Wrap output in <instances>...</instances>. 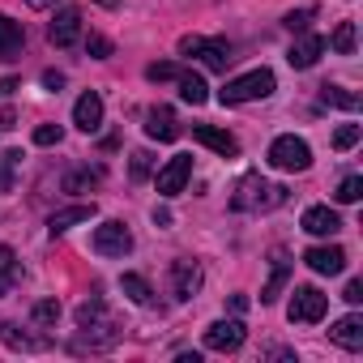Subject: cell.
Segmentation results:
<instances>
[{
    "label": "cell",
    "mask_w": 363,
    "mask_h": 363,
    "mask_svg": "<svg viewBox=\"0 0 363 363\" xmlns=\"http://www.w3.org/2000/svg\"><path fill=\"white\" fill-rule=\"evenodd\" d=\"M286 201V189L282 184H265L261 175H244L240 179V189H235V197H231V210H278Z\"/></svg>",
    "instance_id": "1"
},
{
    "label": "cell",
    "mask_w": 363,
    "mask_h": 363,
    "mask_svg": "<svg viewBox=\"0 0 363 363\" xmlns=\"http://www.w3.org/2000/svg\"><path fill=\"white\" fill-rule=\"evenodd\" d=\"M274 73L269 69H252V73H244V77H235V82H227L223 86V107H240V103H257V99H269L274 94Z\"/></svg>",
    "instance_id": "2"
},
{
    "label": "cell",
    "mask_w": 363,
    "mask_h": 363,
    "mask_svg": "<svg viewBox=\"0 0 363 363\" xmlns=\"http://www.w3.org/2000/svg\"><path fill=\"white\" fill-rule=\"evenodd\" d=\"M179 56H201L206 69H214V73H227V65L235 60L227 39H201V35H184V39H179Z\"/></svg>",
    "instance_id": "3"
},
{
    "label": "cell",
    "mask_w": 363,
    "mask_h": 363,
    "mask_svg": "<svg viewBox=\"0 0 363 363\" xmlns=\"http://www.w3.org/2000/svg\"><path fill=\"white\" fill-rule=\"evenodd\" d=\"M269 167L274 171H308L312 167V150H308V141L303 137H278L274 145H269Z\"/></svg>",
    "instance_id": "4"
},
{
    "label": "cell",
    "mask_w": 363,
    "mask_h": 363,
    "mask_svg": "<svg viewBox=\"0 0 363 363\" xmlns=\"http://www.w3.org/2000/svg\"><path fill=\"white\" fill-rule=\"evenodd\" d=\"M325 312H329V295H320L316 286H295L291 308H286V316L295 325H316V320H325Z\"/></svg>",
    "instance_id": "5"
},
{
    "label": "cell",
    "mask_w": 363,
    "mask_h": 363,
    "mask_svg": "<svg viewBox=\"0 0 363 363\" xmlns=\"http://www.w3.org/2000/svg\"><path fill=\"white\" fill-rule=\"evenodd\" d=\"M189 175H193V154H175V158L158 171L154 184H158L162 197H179V193H184V184H189Z\"/></svg>",
    "instance_id": "6"
},
{
    "label": "cell",
    "mask_w": 363,
    "mask_h": 363,
    "mask_svg": "<svg viewBox=\"0 0 363 363\" xmlns=\"http://www.w3.org/2000/svg\"><path fill=\"white\" fill-rule=\"evenodd\" d=\"M94 252H99V257H124V252H133L128 227H124V223H103V227L94 231Z\"/></svg>",
    "instance_id": "7"
},
{
    "label": "cell",
    "mask_w": 363,
    "mask_h": 363,
    "mask_svg": "<svg viewBox=\"0 0 363 363\" xmlns=\"http://www.w3.org/2000/svg\"><path fill=\"white\" fill-rule=\"evenodd\" d=\"M244 337H248L244 320H214V325L206 329V346H210V350H223V354L240 350V346H244Z\"/></svg>",
    "instance_id": "8"
},
{
    "label": "cell",
    "mask_w": 363,
    "mask_h": 363,
    "mask_svg": "<svg viewBox=\"0 0 363 363\" xmlns=\"http://www.w3.org/2000/svg\"><path fill=\"white\" fill-rule=\"evenodd\" d=\"M48 39H52L56 48H73V43L82 39V9H73V5H69V9H60V13H56V22L48 26Z\"/></svg>",
    "instance_id": "9"
},
{
    "label": "cell",
    "mask_w": 363,
    "mask_h": 363,
    "mask_svg": "<svg viewBox=\"0 0 363 363\" xmlns=\"http://www.w3.org/2000/svg\"><path fill=\"white\" fill-rule=\"evenodd\" d=\"M303 261H308V269H312V274H329V278L346 269V252H342L337 244H320V248H308V252H303Z\"/></svg>",
    "instance_id": "10"
},
{
    "label": "cell",
    "mask_w": 363,
    "mask_h": 363,
    "mask_svg": "<svg viewBox=\"0 0 363 363\" xmlns=\"http://www.w3.org/2000/svg\"><path fill=\"white\" fill-rule=\"evenodd\" d=\"M73 124H77L82 133H99V124H103V99H99L94 90H86V94L73 103Z\"/></svg>",
    "instance_id": "11"
},
{
    "label": "cell",
    "mask_w": 363,
    "mask_h": 363,
    "mask_svg": "<svg viewBox=\"0 0 363 363\" xmlns=\"http://www.w3.org/2000/svg\"><path fill=\"white\" fill-rule=\"evenodd\" d=\"M193 137L206 145V150H214V154H223V158H235L240 154V141L231 137V133H223V128H214V124H197L193 128Z\"/></svg>",
    "instance_id": "12"
},
{
    "label": "cell",
    "mask_w": 363,
    "mask_h": 363,
    "mask_svg": "<svg viewBox=\"0 0 363 363\" xmlns=\"http://www.w3.org/2000/svg\"><path fill=\"white\" fill-rule=\"evenodd\" d=\"M171 282H175V295L179 299H193L201 291V265L197 261H175L171 265Z\"/></svg>",
    "instance_id": "13"
},
{
    "label": "cell",
    "mask_w": 363,
    "mask_h": 363,
    "mask_svg": "<svg viewBox=\"0 0 363 363\" xmlns=\"http://www.w3.org/2000/svg\"><path fill=\"white\" fill-rule=\"evenodd\" d=\"M145 133H150L154 141H175V137H179L175 111H171V107H150V111H145Z\"/></svg>",
    "instance_id": "14"
},
{
    "label": "cell",
    "mask_w": 363,
    "mask_h": 363,
    "mask_svg": "<svg viewBox=\"0 0 363 363\" xmlns=\"http://www.w3.org/2000/svg\"><path fill=\"white\" fill-rule=\"evenodd\" d=\"M303 231L308 235H337L342 231V218L329 206H312V210H303Z\"/></svg>",
    "instance_id": "15"
},
{
    "label": "cell",
    "mask_w": 363,
    "mask_h": 363,
    "mask_svg": "<svg viewBox=\"0 0 363 363\" xmlns=\"http://www.w3.org/2000/svg\"><path fill=\"white\" fill-rule=\"evenodd\" d=\"M320 52H325V39H320V35H303V39L291 48L286 60H291V69H312V65L320 60Z\"/></svg>",
    "instance_id": "16"
},
{
    "label": "cell",
    "mask_w": 363,
    "mask_h": 363,
    "mask_svg": "<svg viewBox=\"0 0 363 363\" xmlns=\"http://www.w3.org/2000/svg\"><path fill=\"white\" fill-rule=\"evenodd\" d=\"M329 337H333L337 346H346V350H363V316H342V320L329 329Z\"/></svg>",
    "instance_id": "17"
},
{
    "label": "cell",
    "mask_w": 363,
    "mask_h": 363,
    "mask_svg": "<svg viewBox=\"0 0 363 363\" xmlns=\"http://www.w3.org/2000/svg\"><path fill=\"white\" fill-rule=\"evenodd\" d=\"M90 218H94V201H90V206H69V210H56L48 227H52V235H65L69 227H77V223H90Z\"/></svg>",
    "instance_id": "18"
},
{
    "label": "cell",
    "mask_w": 363,
    "mask_h": 363,
    "mask_svg": "<svg viewBox=\"0 0 363 363\" xmlns=\"http://www.w3.org/2000/svg\"><path fill=\"white\" fill-rule=\"evenodd\" d=\"M286 278H291V261H286V252H274V269H269V282H265V291H261V303H274V299L282 295Z\"/></svg>",
    "instance_id": "19"
},
{
    "label": "cell",
    "mask_w": 363,
    "mask_h": 363,
    "mask_svg": "<svg viewBox=\"0 0 363 363\" xmlns=\"http://www.w3.org/2000/svg\"><path fill=\"white\" fill-rule=\"evenodd\" d=\"M22 43H26L22 26H18L13 18H5V13H0V60H13V56L22 52Z\"/></svg>",
    "instance_id": "20"
},
{
    "label": "cell",
    "mask_w": 363,
    "mask_h": 363,
    "mask_svg": "<svg viewBox=\"0 0 363 363\" xmlns=\"http://www.w3.org/2000/svg\"><path fill=\"white\" fill-rule=\"evenodd\" d=\"M179 99H184V103H193V107H201V103L210 99V86H206V77H197V73H179Z\"/></svg>",
    "instance_id": "21"
},
{
    "label": "cell",
    "mask_w": 363,
    "mask_h": 363,
    "mask_svg": "<svg viewBox=\"0 0 363 363\" xmlns=\"http://www.w3.org/2000/svg\"><path fill=\"white\" fill-rule=\"evenodd\" d=\"M99 179H103V171L77 167V171H69V175H65V193H90V189H99Z\"/></svg>",
    "instance_id": "22"
},
{
    "label": "cell",
    "mask_w": 363,
    "mask_h": 363,
    "mask_svg": "<svg viewBox=\"0 0 363 363\" xmlns=\"http://www.w3.org/2000/svg\"><path fill=\"white\" fill-rule=\"evenodd\" d=\"M120 286H124V295H128L133 303H141V308H150V303H154V291H150V282H145L141 274H124V278H120Z\"/></svg>",
    "instance_id": "23"
},
{
    "label": "cell",
    "mask_w": 363,
    "mask_h": 363,
    "mask_svg": "<svg viewBox=\"0 0 363 363\" xmlns=\"http://www.w3.org/2000/svg\"><path fill=\"white\" fill-rule=\"evenodd\" d=\"M325 48H333L337 56H354V22H337L333 39H329Z\"/></svg>",
    "instance_id": "24"
},
{
    "label": "cell",
    "mask_w": 363,
    "mask_h": 363,
    "mask_svg": "<svg viewBox=\"0 0 363 363\" xmlns=\"http://www.w3.org/2000/svg\"><path fill=\"white\" fill-rule=\"evenodd\" d=\"M320 99H325L329 107H342V111H354V107H359V94H350V90H342V86H320Z\"/></svg>",
    "instance_id": "25"
},
{
    "label": "cell",
    "mask_w": 363,
    "mask_h": 363,
    "mask_svg": "<svg viewBox=\"0 0 363 363\" xmlns=\"http://www.w3.org/2000/svg\"><path fill=\"white\" fill-rule=\"evenodd\" d=\"M13 278H18V257H13V248L0 244V295H9Z\"/></svg>",
    "instance_id": "26"
},
{
    "label": "cell",
    "mask_w": 363,
    "mask_h": 363,
    "mask_svg": "<svg viewBox=\"0 0 363 363\" xmlns=\"http://www.w3.org/2000/svg\"><path fill=\"white\" fill-rule=\"evenodd\" d=\"M30 316H35V325H56L60 320V299H39Z\"/></svg>",
    "instance_id": "27"
},
{
    "label": "cell",
    "mask_w": 363,
    "mask_h": 363,
    "mask_svg": "<svg viewBox=\"0 0 363 363\" xmlns=\"http://www.w3.org/2000/svg\"><path fill=\"white\" fill-rule=\"evenodd\" d=\"M359 197H363V179H359V175H346L342 184H337V201H342V206H354Z\"/></svg>",
    "instance_id": "28"
},
{
    "label": "cell",
    "mask_w": 363,
    "mask_h": 363,
    "mask_svg": "<svg viewBox=\"0 0 363 363\" xmlns=\"http://www.w3.org/2000/svg\"><path fill=\"white\" fill-rule=\"evenodd\" d=\"M0 337H5V346H13V350H35V342H30L13 320H9V325H0Z\"/></svg>",
    "instance_id": "29"
},
{
    "label": "cell",
    "mask_w": 363,
    "mask_h": 363,
    "mask_svg": "<svg viewBox=\"0 0 363 363\" xmlns=\"http://www.w3.org/2000/svg\"><path fill=\"white\" fill-rule=\"evenodd\" d=\"M22 162V150H9L5 158H0V193H9V184H13V167Z\"/></svg>",
    "instance_id": "30"
},
{
    "label": "cell",
    "mask_w": 363,
    "mask_h": 363,
    "mask_svg": "<svg viewBox=\"0 0 363 363\" xmlns=\"http://www.w3.org/2000/svg\"><path fill=\"white\" fill-rule=\"evenodd\" d=\"M312 18H316V9H295V13H286V30H295V35H303L308 26H312Z\"/></svg>",
    "instance_id": "31"
},
{
    "label": "cell",
    "mask_w": 363,
    "mask_h": 363,
    "mask_svg": "<svg viewBox=\"0 0 363 363\" xmlns=\"http://www.w3.org/2000/svg\"><path fill=\"white\" fill-rule=\"evenodd\" d=\"M60 137H65L60 124H39L35 128V145H60Z\"/></svg>",
    "instance_id": "32"
},
{
    "label": "cell",
    "mask_w": 363,
    "mask_h": 363,
    "mask_svg": "<svg viewBox=\"0 0 363 363\" xmlns=\"http://www.w3.org/2000/svg\"><path fill=\"white\" fill-rule=\"evenodd\" d=\"M128 171H133V179H145V175L154 171V154H150V150H137V154H133V167H128Z\"/></svg>",
    "instance_id": "33"
},
{
    "label": "cell",
    "mask_w": 363,
    "mask_h": 363,
    "mask_svg": "<svg viewBox=\"0 0 363 363\" xmlns=\"http://www.w3.org/2000/svg\"><path fill=\"white\" fill-rule=\"evenodd\" d=\"M145 77H150V82H171V77H179V65H171V60L150 65V69H145Z\"/></svg>",
    "instance_id": "34"
},
{
    "label": "cell",
    "mask_w": 363,
    "mask_h": 363,
    "mask_svg": "<svg viewBox=\"0 0 363 363\" xmlns=\"http://www.w3.org/2000/svg\"><path fill=\"white\" fill-rule=\"evenodd\" d=\"M99 316H103V299H99V295L77 308V325H90V320H99Z\"/></svg>",
    "instance_id": "35"
},
{
    "label": "cell",
    "mask_w": 363,
    "mask_h": 363,
    "mask_svg": "<svg viewBox=\"0 0 363 363\" xmlns=\"http://www.w3.org/2000/svg\"><path fill=\"white\" fill-rule=\"evenodd\" d=\"M86 52H90L94 60H107V56H111V39H103V35H90V39H86Z\"/></svg>",
    "instance_id": "36"
},
{
    "label": "cell",
    "mask_w": 363,
    "mask_h": 363,
    "mask_svg": "<svg viewBox=\"0 0 363 363\" xmlns=\"http://www.w3.org/2000/svg\"><path fill=\"white\" fill-rule=\"evenodd\" d=\"M354 141H359V124H342V128L333 133V145H337V150H350Z\"/></svg>",
    "instance_id": "37"
},
{
    "label": "cell",
    "mask_w": 363,
    "mask_h": 363,
    "mask_svg": "<svg viewBox=\"0 0 363 363\" xmlns=\"http://www.w3.org/2000/svg\"><path fill=\"white\" fill-rule=\"evenodd\" d=\"M342 299H346V303H363V282H359V278H350V282H346V291H342Z\"/></svg>",
    "instance_id": "38"
},
{
    "label": "cell",
    "mask_w": 363,
    "mask_h": 363,
    "mask_svg": "<svg viewBox=\"0 0 363 363\" xmlns=\"http://www.w3.org/2000/svg\"><path fill=\"white\" fill-rule=\"evenodd\" d=\"M43 86H48V90H60V86H65V77H60V73H43Z\"/></svg>",
    "instance_id": "39"
},
{
    "label": "cell",
    "mask_w": 363,
    "mask_h": 363,
    "mask_svg": "<svg viewBox=\"0 0 363 363\" xmlns=\"http://www.w3.org/2000/svg\"><path fill=\"white\" fill-rule=\"evenodd\" d=\"M18 90V77H5V82H0V99H9Z\"/></svg>",
    "instance_id": "40"
},
{
    "label": "cell",
    "mask_w": 363,
    "mask_h": 363,
    "mask_svg": "<svg viewBox=\"0 0 363 363\" xmlns=\"http://www.w3.org/2000/svg\"><path fill=\"white\" fill-rule=\"evenodd\" d=\"M154 223L158 227H171V210H154Z\"/></svg>",
    "instance_id": "41"
},
{
    "label": "cell",
    "mask_w": 363,
    "mask_h": 363,
    "mask_svg": "<svg viewBox=\"0 0 363 363\" xmlns=\"http://www.w3.org/2000/svg\"><path fill=\"white\" fill-rule=\"evenodd\" d=\"M248 308V295H231V312H244Z\"/></svg>",
    "instance_id": "42"
},
{
    "label": "cell",
    "mask_w": 363,
    "mask_h": 363,
    "mask_svg": "<svg viewBox=\"0 0 363 363\" xmlns=\"http://www.w3.org/2000/svg\"><path fill=\"white\" fill-rule=\"evenodd\" d=\"M30 9H48V5H56V0H26Z\"/></svg>",
    "instance_id": "43"
}]
</instances>
